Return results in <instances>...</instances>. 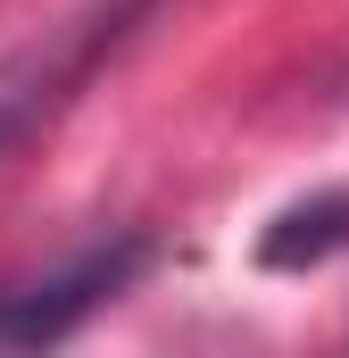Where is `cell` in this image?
Masks as SVG:
<instances>
[{"label":"cell","mask_w":349,"mask_h":358,"mask_svg":"<svg viewBox=\"0 0 349 358\" xmlns=\"http://www.w3.org/2000/svg\"><path fill=\"white\" fill-rule=\"evenodd\" d=\"M150 8L158 0H84L75 17H59V25H42L34 42L8 50L0 59V159L17 142H34L42 125H59L84 100V84L150 25Z\"/></svg>","instance_id":"6da1fadb"},{"label":"cell","mask_w":349,"mask_h":358,"mask_svg":"<svg viewBox=\"0 0 349 358\" xmlns=\"http://www.w3.org/2000/svg\"><path fill=\"white\" fill-rule=\"evenodd\" d=\"M341 250H349V183L291 200L258 234V267L266 275H308V267H325V259H341Z\"/></svg>","instance_id":"3957f363"},{"label":"cell","mask_w":349,"mask_h":358,"mask_svg":"<svg viewBox=\"0 0 349 358\" xmlns=\"http://www.w3.org/2000/svg\"><path fill=\"white\" fill-rule=\"evenodd\" d=\"M150 234H117V242H91L75 259H59L50 275H25L0 292V350H50L67 334H84L108 300H125L142 275H150Z\"/></svg>","instance_id":"7a4b0ae2"}]
</instances>
